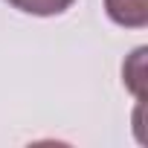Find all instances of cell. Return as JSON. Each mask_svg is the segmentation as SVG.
<instances>
[{"instance_id": "obj_1", "label": "cell", "mask_w": 148, "mask_h": 148, "mask_svg": "<svg viewBox=\"0 0 148 148\" xmlns=\"http://www.w3.org/2000/svg\"><path fill=\"white\" fill-rule=\"evenodd\" d=\"M105 12L113 23L128 26V29H142L148 23L145 0H105Z\"/></svg>"}, {"instance_id": "obj_2", "label": "cell", "mask_w": 148, "mask_h": 148, "mask_svg": "<svg viewBox=\"0 0 148 148\" xmlns=\"http://www.w3.org/2000/svg\"><path fill=\"white\" fill-rule=\"evenodd\" d=\"M9 6L26 12V15H38V18H52V15H61L67 12L76 0H6Z\"/></svg>"}]
</instances>
